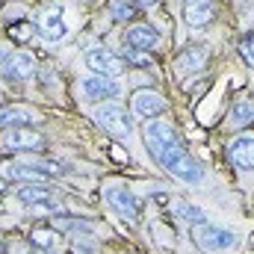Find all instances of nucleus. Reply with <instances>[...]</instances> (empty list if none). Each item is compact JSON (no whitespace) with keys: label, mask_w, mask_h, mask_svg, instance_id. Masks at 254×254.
<instances>
[{"label":"nucleus","mask_w":254,"mask_h":254,"mask_svg":"<svg viewBox=\"0 0 254 254\" xmlns=\"http://www.w3.org/2000/svg\"><path fill=\"white\" fill-rule=\"evenodd\" d=\"M145 145H148L151 157L157 160V166H160L163 172H169L172 178H178V181H184V184H190V187H198V184L204 181L201 163L187 151V145L181 142L175 125L151 119L148 127H145Z\"/></svg>","instance_id":"1"},{"label":"nucleus","mask_w":254,"mask_h":254,"mask_svg":"<svg viewBox=\"0 0 254 254\" xmlns=\"http://www.w3.org/2000/svg\"><path fill=\"white\" fill-rule=\"evenodd\" d=\"M192 243L204 252H231L237 249V234L228 228L210 225V222H198L192 225Z\"/></svg>","instance_id":"2"},{"label":"nucleus","mask_w":254,"mask_h":254,"mask_svg":"<svg viewBox=\"0 0 254 254\" xmlns=\"http://www.w3.org/2000/svg\"><path fill=\"white\" fill-rule=\"evenodd\" d=\"M95 122L104 127L110 136H116V139H125L133 130V119H130V113L122 104H104V107H98L95 110Z\"/></svg>","instance_id":"3"},{"label":"nucleus","mask_w":254,"mask_h":254,"mask_svg":"<svg viewBox=\"0 0 254 254\" xmlns=\"http://www.w3.org/2000/svg\"><path fill=\"white\" fill-rule=\"evenodd\" d=\"M130 107H133V113L139 116V119H160L166 110H169V104H166V98L160 95V92H151V89H136L133 95H130Z\"/></svg>","instance_id":"4"},{"label":"nucleus","mask_w":254,"mask_h":254,"mask_svg":"<svg viewBox=\"0 0 254 254\" xmlns=\"http://www.w3.org/2000/svg\"><path fill=\"white\" fill-rule=\"evenodd\" d=\"M107 204H110L125 222H130V225H136L139 216H142L139 198H136L130 190H125V187H110V190H107Z\"/></svg>","instance_id":"5"},{"label":"nucleus","mask_w":254,"mask_h":254,"mask_svg":"<svg viewBox=\"0 0 254 254\" xmlns=\"http://www.w3.org/2000/svg\"><path fill=\"white\" fill-rule=\"evenodd\" d=\"M0 142L9 151H33V148H42L45 145V136L36 133L33 127H9V130H3Z\"/></svg>","instance_id":"6"},{"label":"nucleus","mask_w":254,"mask_h":254,"mask_svg":"<svg viewBox=\"0 0 254 254\" xmlns=\"http://www.w3.org/2000/svg\"><path fill=\"white\" fill-rule=\"evenodd\" d=\"M86 65H89L95 74H104V77H119V74L125 71V60L116 57V54L107 51V48H92V51L86 54Z\"/></svg>","instance_id":"7"},{"label":"nucleus","mask_w":254,"mask_h":254,"mask_svg":"<svg viewBox=\"0 0 254 254\" xmlns=\"http://www.w3.org/2000/svg\"><path fill=\"white\" fill-rule=\"evenodd\" d=\"M33 74H36V57L27 51H18L3 63V80H9V83H24Z\"/></svg>","instance_id":"8"},{"label":"nucleus","mask_w":254,"mask_h":254,"mask_svg":"<svg viewBox=\"0 0 254 254\" xmlns=\"http://www.w3.org/2000/svg\"><path fill=\"white\" fill-rule=\"evenodd\" d=\"M122 92V86L113 80V77H104V74H92L83 80V95L89 101H104V98H116Z\"/></svg>","instance_id":"9"},{"label":"nucleus","mask_w":254,"mask_h":254,"mask_svg":"<svg viewBox=\"0 0 254 254\" xmlns=\"http://www.w3.org/2000/svg\"><path fill=\"white\" fill-rule=\"evenodd\" d=\"M213 18H216L213 0H184V21L190 27H207Z\"/></svg>","instance_id":"10"},{"label":"nucleus","mask_w":254,"mask_h":254,"mask_svg":"<svg viewBox=\"0 0 254 254\" xmlns=\"http://www.w3.org/2000/svg\"><path fill=\"white\" fill-rule=\"evenodd\" d=\"M228 157L237 169H254V136H237L228 145Z\"/></svg>","instance_id":"11"},{"label":"nucleus","mask_w":254,"mask_h":254,"mask_svg":"<svg viewBox=\"0 0 254 254\" xmlns=\"http://www.w3.org/2000/svg\"><path fill=\"white\" fill-rule=\"evenodd\" d=\"M125 45L139 48V51H154L160 45V33L154 27H148V24H136L125 33Z\"/></svg>","instance_id":"12"},{"label":"nucleus","mask_w":254,"mask_h":254,"mask_svg":"<svg viewBox=\"0 0 254 254\" xmlns=\"http://www.w3.org/2000/svg\"><path fill=\"white\" fill-rule=\"evenodd\" d=\"M39 33H42L48 42H63L65 36H68V27H65V21H63L60 12H45V15L39 18Z\"/></svg>","instance_id":"13"},{"label":"nucleus","mask_w":254,"mask_h":254,"mask_svg":"<svg viewBox=\"0 0 254 254\" xmlns=\"http://www.w3.org/2000/svg\"><path fill=\"white\" fill-rule=\"evenodd\" d=\"M30 243L42 252H57L60 249V231L57 228H33Z\"/></svg>","instance_id":"14"},{"label":"nucleus","mask_w":254,"mask_h":254,"mask_svg":"<svg viewBox=\"0 0 254 254\" xmlns=\"http://www.w3.org/2000/svg\"><path fill=\"white\" fill-rule=\"evenodd\" d=\"M207 48L204 45H192V48H187L184 54H181V60H178V65L184 68V71H198V68H204L207 65Z\"/></svg>","instance_id":"15"},{"label":"nucleus","mask_w":254,"mask_h":254,"mask_svg":"<svg viewBox=\"0 0 254 254\" xmlns=\"http://www.w3.org/2000/svg\"><path fill=\"white\" fill-rule=\"evenodd\" d=\"M254 122V98H240L231 110V125L234 127H249Z\"/></svg>","instance_id":"16"},{"label":"nucleus","mask_w":254,"mask_h":254,"mask_svg":"<svg viewBox=\"0 0 254 254\" xmlns=\"http://www.w3.org/2000/svg\"><path fill=\"white\" fill-rule=\"evenodd\" d=\"M33 122L30 110L21 107H0V127H27Z\"/></svg>","instance_id":"17"},{"label":"nucleus","mask_w":254,"mask_h":254,"mask_svg":"<svg viewBox=\"0 0 254 254\" xmlns=\"http://www.w3.org/2000/svg\"><path fill=\"white\" fill-rule=\"evenodd\" d=\"M18 198H21V204L33 207V204H39L45 198H54V192L48 190V187H42V184H27V187L18 190Z\"/></svg>","instance_id":"18"},{"label":"nucleus","mask_w":254,"mask_h":254,"mask_svg":"<svg viewBox=\"0 0 254 254\" xmlns=\"http://www.w3.org/2000/svg\"><path fill=\"white\" fill-rule=\"evenodd\" d=\"M3 175L6 178H21V181H42V172L33 166H21V163H6L3 166Z\"/></svg>","instance_id":"19"},{"label":"nucleus","mask_w":254,"mask_h":254,"mask_svg":"<svg viewBox=\"0 0 254 254\" xmlns=\"http://www.w3.org/2000/svg\"><path fill=\"white\" fill-rule=\"evenodd\" d=\"M172 207H175V216H178L181 222H192V225L204 222V213H201L195 204H190V201H175Z\"/></svg>","instance_id":"20"},{"label":"nucleus","mask_w":254,"mask_h":254,"mask_svg":"<svg viewBox=\"0 0 254 254\" xmlns=\"http://www.w3.org/2000/svg\"><path fill=\"white\" fill-rule=\"evenodd\" d=\"M110 15L116 18V21H133L136 18V3L133 0H110Z\"/></svg>","instance_id":"21"},{"label":"nucleus","mask_w":254,"mask_h":254,"mask_svg":"<svg viewBox=\"0 0 254 254\" xmlns=\"http://www.w3.org/2000/svg\"><path fill=\"white\" fill-rule=\"evenodd\" d=\"M71 252L74 254H98V243L92 240V234H77L74 240H71Z\"/></svg>","instance_id":"22"},{"label":"nucleus","mask_w":254,"mask_h":254,"mask_svg":"<svg viewBox=\"0 0 254 254\" xmlns=\"http://www.w3.org/2000/svg\"><path fill=\"white\" fill-rule=\"evenodd\" d=\"M30 210H33L36 216H57V213H63V204H60V198L54 195V198H45V201L33 204Z\"/></svg>","instance_id":"23"},{"label":"nucleus","mask_w":254,"mask_h":254,"mask_svg":"<svg viewBox=\"0 0 254 254\" xmlns=\"http://www.w3.org/2000/svg\"><path fill=\"white\" fill-rule=\"evenodd\" d=\"M125 57H127V65H136V68H151V57H148V51H139V48H130V45H125Z\"/></svg>","instance_id":"24"},{"label":"nucleus","mask_w":254,"mask_h":254,"mask_svg":"<svg viewBox=\"0 0 254 254\" xmlns=\"http://www.w3.org/2000/svg\"><path fill=\"white\" fill-rule=\"evenodd\" d=\"M240 57L246 60L249 68H254V33H246L243 42H240Z\"/></svg>","instance_id":"25"},{"label":"nucleus","mask_w":254,"mask_h":254,"mask_svg":"<svg viewBox=\"0 0 254 254\" xmlns=\"http://www.w3.org/2000/svg\"><path fill=\"white\" fill-rule=\"evenodd\" d=\"M30 33H33V24H12V27H9V36H12L15 42H27Z\"/></svg>","instance_id":"26"},{"label":"nucleus","mask_w":254,"mask_h":254,"mask_svg":"<svg viewBox=\"0 0 254 254\" xmlns=\"http://www.w3.org/2000/svg\"><path fill=\"white\" fill-rule=\"evenodd\" d=\"M9 57H12V54H9V48H6V45H3V42H0V65L6 63V60H9Z\"/></svg>","instance_id":"27"},{"label":"nucleus","mask_w":254,"mask_h":254,"mask_svg":"<svg viewBox=\"0 0 254 254\" xmlns=\"http://www.w3.org/2000/svg\"><path fill=\"white\" fill-rule=\"evenodd\" d=\"M133 3H136V6H154L157 0H133Z\"/></svg>","instance_id":"28"},{"label":"nucleus","mask_w":254,"mask_h":254,"mask_svg":"<svg viewBox=\"0 0 254 254\" xmlns=\"http://www.w3.org/2000/svg\"><path fill=\"white\" fill-rule=\"evenodd\" d=\"M33 254H57V252H42V249H36Z\"/></svg>","instance_id":"29"},{"label":"nucleus","mask_w":254,"mask_h":254,"mask_svg":"<svg viewBox=\"0 0 254 254\" xmlns=\"http://www.w3.org/2000/svg\"><path fill=\"white\" fill-rule=\"evenodd\" d=\"M0 190H3V181H0Z\"/></svg>","instance_id":"30"},{"label":"nucleus","mask_w":254,"mask_h":254,"mask_svg":"<svg viewBox=\"0 0 254 254\" xmlns=\"http://www.w3.org/2000/svg\"><path fill=\"white\" fill-rule=\"evenodd\" d=\"M0 254H3V246H0Z\"/></svg>","instance_id":"31"}]
</instances>
